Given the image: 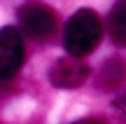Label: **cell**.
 <instances>
[{
	"label": "cell",
	"mask_w": 126,
	"mask_h": 124,
	"mask_svg": "<svg viewBox=\"0 0 126 124\" xmlns=\"http://www.w3.org/2000/svg\"><path fill=\"white\" fill-rule=\"evenodd\" d=\"M26 61L23 35L12 26L0 28V80H12Z\"/></svg>",
	"instance_id": "cell-3"
},
{
	"label": "cell",
	"mask_w": 126,
	"mask_h": 124,
	"mask_svg": "<svg viewBox=\"0 0 126 124\" xmlns=\"http://www.w3.org/2000/svg\"><path fill=\"white\" fill-rule=\"evenodd\" d=\"M16 17H19L21 31L37 42L51 40L56 35V31H59V17H56V12L51 7H47V5H42V2H26L23 7H19Z\"/></svg>",
	"instance_id": "cell-2"
},
{
	"label": "cell",
	"mask_w": 126,
	"mask_h": 124,
	"mask_svg": "<svg viewBox=\"0 0 126 124\" xmlns=\"http://www.w3.org/2000/svg\"><path fill=\"white\" fill-rule=\"evenodd\" d=\"M72 124H105V122L103 120H96V117H86V120H77Z\"/></svg>",
	"instance_id": "cell-7"
},
{
	"label": "cell",
	"mask_w": 126,
	"mask_h": 124,
	"mask_svg": "<svg viewBox=\"0 0 126 124\" xmlns=\"http://www.w3.org/2000/svg\"><path fill=\"white\" fill-rule=\"evenodd\" d=\"M86 77H89V66L75 56L56 61L49 70V82L56 89H75L79 84H84Z\"/></svg>",
	"instance_id": "cell-4"
},
{
	"label": "cell",
	"mask_w": 126,
	"mask_h": 124,
	"mask_svg": "<svg viewBox=\"0 0 126 124\" xmlns=\"http://www.w3.org/2000/svg\"><path fill=\"white\" fill-rule=\"evenodd\" d=\"M100 40H103V23L94 9H79L70 17L65 26V37H63L70 56L82 59L91 54L100 45Z\"/></svg>",
	"instance_id": "cell-1"
},
{
	"label": "cell",
	"mask_w": 126,
	"mask_h": 124,
	"mask_svg": "<svg viewBox=\"0 0 126 124\" xmlns=\"http://www.w3.org/2000/svg\"><path fill=\"white\" fill-rule=\"evenodd\" d=\"M108 31L114 45L126 47V0H117L108 17Z\"/></svg>",
	"instance_id": "cell-6"
},
{
	"label": "cell",
	"mask_w": 126,
	"mask_h": 124,
	"mask_svg": "<svg viewBox=\"0 0 126 124\" xmlns=\"http://www.w3.org/2000/svg\"><path fill=\"white\" fill-rule=\"evenodd\" d=\"M117 106H119V108H122V110L126 112V96H124V98H119V101H117Z\"/></svg>",
	"instance_id": "cell-8"
},
{
	"label": "cell",
	"mask_w": 126,
	"mask_h": 124,
	"mask_svg": "<svg viewBox=\"0 0 126 124\" xmlns=\"http://www.w3.org/2000/svg\"><path fill=\"white\" fill-rule=\"evenodd\" d=\"M124 80H126V63L122 59H110L108 63H103V68L98 73V87L112 91Z\"/></svg>",
	"instance_id": "cell-5"
}]
</instances>
